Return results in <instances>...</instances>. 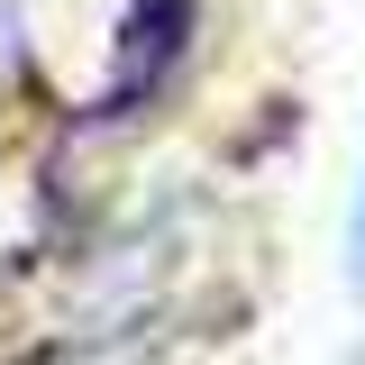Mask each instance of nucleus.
<instances>
[{"label": "nucleus", "mask_w": 365, "mask_h": 365, "mask_svg": "<svg viewBox=\"0 0 365 365\" xmlns=\"http://www.w3.org/2000/svg\"><path fill=\"white\" fill-rule=\"evenodd\" d=\"M356 274H365V201H356Z\"/></svg>", "instance_id": "nucleus-1"}]
</instances>
